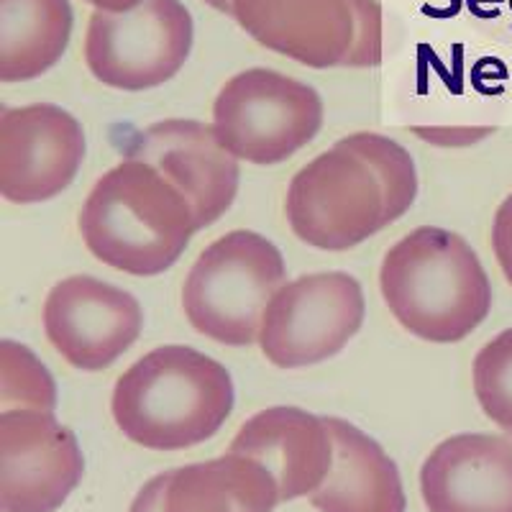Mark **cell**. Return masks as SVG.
I'll return each mask as SVG.
<instances>
[{
	"label": "cell",
	"mask_w": 512,
	"mask_h": 512,
	"mask_svg": "<svg viewBox=\"0 0 512 512\" xmlns=\"http://www.w3.org/2000/svg\"><path fill=\"white\" fill-rule=\"evenodd\" d=\"M415 195L418 175L405 146L351 134L292 177L285 213L303 244L346 251L405 216Z\"/></svg>",
	"instance_id": "obj_1"
},
{
	"label": "cell",
	"mask_w": 512,
	"mask_h": 512,
	"mask_svg": "<svg viewBox=\"0 0 512 512\" xmlns=\"http://www.w3.org/2000/svg\"><path fill=\"white\" fill-rule=\"evenodd\" d=\"M77 226L95 259L134 277L167 272L200 231L180 187L141 159H123L95 182Z\"/></svg>",
	"instance_id": "obj_2"
},
{
	"label": "cell",
	"mask_w": 512,
	"mask_h": 512,
	"mask_svg": "<svg viewBox=\"0 0 512 512\" xmlns=\"http://www.w3.org/2000/svg\"><path fill=\"white\" fill-rule=\"evenodd\" d=\"M379 285L397 323L431 344L464 341L492 308L479 256L446 228L420 226L397 241L384 256Z\"/></svg>",
	"instance_id": "obj_3"
},
{
	"label": "cell",
	"mask_w": 512,
	"mask_h": 512,
	"mask_svg": "<svg viewBox=\"0 0 512 512\" xmlns=\"http://www.w3.org/2000/svg\"><path fill=\"white\" fill-rule=\"evenodd\" d=\"M116 425L134 443L180 451L216 436L233 410L231 374L190 346H159L116 382Z\"/></svg>",
	"instance_id": "obj_4"
},
{
	"label": "cell",
	"mask_w": 512,
	"mask_h": 512,
	"mask_svg": "<svg viewBox=\"0 0 512 512\" xmlns=\"http://www.w3.org/2000/svg\"><path fill=\"white\" fill-rule=\"evenodd\" d=\"M280 249L254 231H231L208 246L182 285V308L198 333L226 346L259 341L264 313L287 285Z\"/></svg>",
	"instance_id": "obj_5"
},
{
	"label": "cell",
	"mask_w": 512,
	"mask_h": 512,
	"mask_svg": "<svg viewBox=\"0 0 512 512\" xmlns=\"http://www.w3.org/2000/svg\"><path fill=\"white\" fill-rule=\"evenodd\" d=\"M233 18L262 47L313 70L382 62L377 0H233Z\"/></svg>",
	"instance_id": "obj_6"
},
{
	"label": "cell",
	"mask_w": 512,
	"mask_h": 512,
	"mask_svg": "<svg viewBox=\"0 0 512 512\" xmlns=\"http://www.w3.org/2000/svg\"><path fill=\"white\" fill-rule=\"evenodd\" d=\"M323 126V100L310 85L282 72H239L213 105V128L236 159L280 164L315 139Z\"/></svg>",
	"instance_id": "obj_7"
},
{
	"label": "cell",
	"mask_w": 512,
	"mask_h": 512,
	"mask_svg": "<svg viewBox=\"0 0 512 512\" xmlns=\"http://www.w3.org/2000/svg\"><path fill=\"white\" fill-rule=\"evenodd\" d=\"M192 49V16L180 0H144L134 11L90 16L85 62L108 88L141 93L172 80Z\"/></svg>",
	"instance_id": "obj_8"
},
{
	"label": "cell",
	"mask_w": 512,
	"mask_h": 512,
	"mask_svg": "<svg viewBox=\"0 0 512 512\" xmlns=\"http://www.w3.org/2000/svg\"><path fill=\"white\" fill-rule=\"evenodd\" d=\"M364 292L346 272H318L287 282L264 313L259 346L280 369L331 359L364 323Z\"/></svg>",
	"instance_id": "obj_9"
},
{
	"label": "cell",
	"mask_w": 512,
	"mask_h": 512,
	"mask_svg": "<svg viewBox=\"0 0 512 512\" xmlns=\"http://www.w3.org/2000/svg\"><path fill=\"white\" fill-rule=\"evenodd\" d=\"M85 474L80 443L49 410L0 413V512H54Z\"/></svg>",
	"instance_id": "obj_10"
},
{
	"label": "cell",
	"mask_w": 512,
	"mask_h": 512,
	"mask_svg": "<svg viewBox=\"0 0 512 512\" xmlns=\"http://www.w3.org/2000/svg\"><path fill=\"white\" fill-rule=\"evenodd\" d=\"M85 159V131L52 103L6 108L0 116V195L8 203L52 200Z\"/></svg>",
	"instance_id": "obj_11"
},
{
	"label": "cell",
	"mask_w": 512,
	"mask_h": 512,
	"mask_svg": "<svg viewBox=\"0 0 512 512\" xmlns=\"http://www.w3.org/2000/svg\"><path fill=\"white\" fill-rule=\"evenodd\" d=\"M144 313L131 292L88 274L67 277L44 303V331L54 349L82 372L116 364L139 341Z\"/></svg>",
	"instance_id": "obj_12"
},
{
	"label": "cell",
	"mask_w": 512,
	"mask_h": 512,
	"mask_svg": "<svg viewBox=\"0 0 512 512\" xmlns=\"http://www.w3.org/2000/svg\"><path fill=\"white\" fill-rule=\"evenodd\" d=\"M126 159L152 164L192 203L198 226L216 223L239 192V159L218 139L216 128L200 121H159L128 144Z\"/></svg>",
	"instance_id": "obj_13"
},
{
	"label": "cell",
	"mask_w": 512,
	"mask_h": 512,
	"mask_svg": "<svg viewBox=\"0 0 512 512\" xmlns=\"http://www.w3.org/2000/svg\"><path fill=\"white\" fill-rule=\"evenodd\" d=\"M428 512H512V441L461 433L433 448L420 469Z\"/></svg>",
	"instance_id": "obj_14"
},
{
	"label": "cell",
	"mask_w": 512,
	"mask_h": 512,
	"mask_svg": "<svg viewBox=\"0 0 512 512\" xmlns=\"http://www.w3.org/2000/svg\"><path fill=\"white\" fill-rule=\"evenodd\" d=\"M231 454L267 466L280 500L313 495L333 464V436L326 418L303 408H267L246 420L233 436Z\"/></svg>",
	"instance_id": "obj_15"
},
{
	"label": "cell",
	"mask_w": 512,
	"mask_h": 512,
	"mask_svg": "<svg viewBox=\"0 0 512 512\" xmlns=\"http://www.w3.org/2000/svg\"><path fill=\"white\" fill-rule=\"evenodd\" d=\"M326 423L333 436V464L310 502L320 512H405L400 472L384 448L349 420L326 418Z\"/></svg>",
	"instance_id": "obj_16"
},
{
	"label": "cell",
	"mask_w": 512,
	"mask_h": 512,
	"mask_svg": "<svg viewBox=\"0 0 512 512\" xmlns=\"http://www.w3.org/2000/svg\"><path fill=\"white\" fill-rule=\"evenodd\" d=\"M280 487L267 466L231 454L169 472L167 512H272Z\"/></svg>",
	"instance_id": "obj_17"
},
{
	"label": "cell",
	"mask_w": 512,
	"mask_h": 512,
	"mask_svg": "<svg viewBox=\"0 0 512 512\" xmlns=\"http://www.w3.org/2000/svg\"><path fill=\"white\" fill-rule=\"evenodd\" d=\"M70 34V0H0V80L26 82L52 70Z\"/></svg>",
	"instance_id": "obj_18"
},
{
	"label": "cell",
	"mask_w": 512,
	"mask_h": 512,
	"mask_svg": "<svg viewBox=\"0 0 512 512\" xmlns=\"http://www.w3.org/2000/svg\"><path fill=\"white\" fill-rule=\"evenodd\" d=\"M0 408L49 413L57 408V384L52 374L26 346L8 338L0 341Z\"/></svg>",
	"instance_id": "obj_19"
},
{
	"label": "cell",
	"mask_w": 512,
	"mask_h": 512,
	"mask_svg": "<svg viewBox=\"0 0 512 512\" xmlns=\"http://www.w3.org/2000/svg\"><path fill=\"white\" fill-rule=\"evenodd\" d=\"M474 395L487 418L512 436V328L492 338L474 359Z\"/></svg>",
	"instance_id": "obj_20"
},
{
	"label": "cell",
	"mask_w": 512,
	"mask_h": 512,
	"mask_svg": "<svg viewBox=\"0 0 512 512\" xmlns=\"http://www.w3.org/2000/svg\"><path fill=\"white\" fill-rule=\"evenodd\" d=\"M492 249H495L502 274L512 285V195H507L505 203L497 208L495 223H492Z\"/></svg>",
	"instance_id": "obj_21"
},
{
	"label": "cell",
	"mask_w": 512,
	"mask_h": 512,
	"mask_svg": "<svg viewBox=\"0 0 512 512\" xmlns=\"http://www.w3.org/2000/svg\"><path fill=\"white\" fill-rule=\"evenodd\" d=\"M167 484H169V472L157 474L154 479H149V482L139 489L136 500L131 502V512H167L164 510Z\"/></svg>",
	"instance_id": "obj_22"
},
{
	"label": "cell",
	"mask_w": 512,
	"mask_h": 512,
	"mask_svg": "<svg viewBox=\"0 0 512 512\" xmlns=\"http://www.w3.org/2000/svg\"><path fill=\"white\" fill-rule=\"evenodd\" d=\"M85 3L95 6V11L123 13V11H134V8L141 6L144 0H85Z\"/></svg>",
	"instance_id": "obj_23"
},
{
	"label": "cell",
	"mask_w": 512,
	"mask_h": 512,
	"mask_svg": "<svg viewBox=\"0 0 512 512\" xmlns=\"http://www.w3.org/2000/svg\"><path fill=\"white\" fill-rule=\"evenodd\" d=\"M203 3H208V6L216 8V11L233 16V0H203Z\"/></svg>",
	"instance_id": "obj_24"
}]
</instances>
